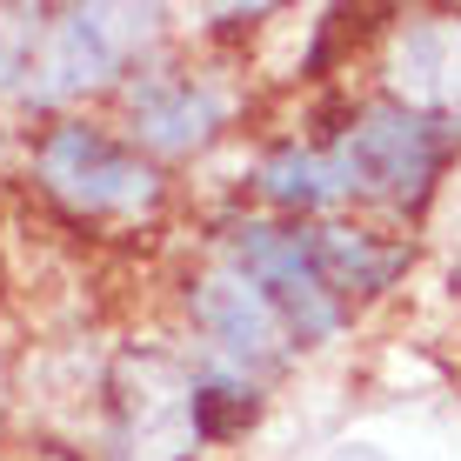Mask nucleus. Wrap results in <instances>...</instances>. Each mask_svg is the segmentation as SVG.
I'll list each match as a JSON object with an SVG mask.
<instances>
[{
    "instance_id": "nucleus-1",
    "label": "nucleus",
    "mask_w": 461,
    "mask_h": 461,
    "mask_svg": "<svg viewBox=\"0 0 461 461\" xmlns=\"http://www.w3.org/2000/svg\"><path fill=\"white\" fill-rule=\"evenodd\" d=\"M341 194H381V201H421L441 167V134L435 121L402 114V107H375L335 154Z\"/></svg>"
},
{
    "instance_id": "nucleus-2",
    "label": "nucleus",
    "mask_w": 461,
    "mask_h": 461,
    "mask_svg": "<svg viewBox=\"0 0 461 461\" xmlns=\"http://www.w3.org/2000/svg\"><path fill=\"white\" fill-rule=\"evenodd\" d=\"M41 181L54 187L60 201L87 208V214H134V208H148V201L161 194V187H154V167H140L127 148H114V140L94 134V127H60V134H47Z\"/></svg>"
},
{
    "instance_id": "nucleus-3",
    "label": "nucleus",
    "mask_w": 461,
    "mask_h": 461,
    "mask_svg": "<svg viewBox=\"0 0 461 461\" xmlns=\"http://www.w3.org/2000/svg\"><path fill=\"white\" fill-rule=\"evenodd\" d=\"M148 34V14H127V7H68L41 41L34 60V101H68L94 81L121 68V47Z\"/></svg>"
},
{
    "instance_id": "nucleus-4",
    "label": "nucleus",
    "mask_w": 461,
    "mask_h": 461,
    "mask_svg": "<svg viewBox=\"0 0 461 461\" xmlns=\"http://www.w3.org/2000/svg\"><path fill=\"white\" fill-rule=\"evenodd\" d=\"M121 421L134 461H181L194 448V388L167 355L121 361Z\"/></svg>"
},
{
    "instance_id": "nucleus-5",
    "label": "nucleus",
    "mask_w": 461,
    "mask_h": 461,
    "mask_svg": "<svg viewBox=\"0 0 461 461\" xmlns=\"http://www.w3.org/2000/svg\"><path fill=\"white\" fill-rule=\"evenodd\" d=\"M241 267L248 281L267 294V308L288 314V328L301 341H321L335 335V301H328V281L314 275V254L301 234H281V228H248L241 234Z\"/></svg>"
},
{
    "instance_id": "nucleus-6",
    "label": "nucleus",
    "mask_w": 461,
    "mask_h": 461,
    "mask_svg": "<svg viewBox=\"0 0 461 461\" xmlns=\"http://www.w3.org/2000/svg\"><path fill=\"white\" fill-rule=\"evenodd\" d=\"M127 107H134V134L148 140V148H161V154H194L201 140L214 134V121H221L214 94L194 87V81H174V74L140 81L127 94Z\"/></svg>"
},
{
    "instance_id": "nucleus-7",
    "label": "nucleus",
    "mask_w": 461,
    "mask_h": 461,
    "mask_svg": "<svg viewBox=\"0 0 461 461\" xmlns=\"http://www.w3.org/2000/svg\"><path fill=\"white\" fill-rule=\"evenodd\" d=\"M194 321L241 361H275L281 355V321L267 308L261 288H248L241 275H214L194 288Z\"/></svg>"
},
{
    "instance_id": "nucleus-8",
    "label": "nucleus",
    "mask_w": 461,
    "mask_h": 461,
    "mask_svg": "<svg viewBox=\"0 0 461 461\" xmlns=\"http://www.w3.org/2000/svg\"><path fill=\"white\" fill-rule=\"evenodd\" d=\"M308 254H314V275H321L328 288H348V294H375L408 267L402 241H375V234H361V228H321L308 241Z\"/></svg>"
},
{
    "instance_id": "nucleus-9",
    "label": "nucleus",
    "mask_w": 461,
    "mask_h": 461,
    "mask_svg": "<svg viewBox=\"0 0 461 461\" xmlns=\"http://www.w3.org/2000/svg\"><path fill=\"white\" fill-rule=\"evenodd\" d=\"M394 87L408 101H461V27H408L394 47Z\"/></svg>"
},
{
    "instance_id": "nucleus-10",
    "label": "nucleus",
    "mask_w": 461,
    "mask_h": 461,
    "mask_svg": "<svg viewBox=\"0 0 461 461\" xmlns=\"http://www.w3.org/2000/svg\"><path fill=\"white\" fill-rule=\"evenodd\" d=\"M261 187H267V201H281V208H314V201H328V194H341V181H335V161L328 154H275V161L261 167Z\"/></svg>"
},
{
    "instance_id": "nucleus-11",
    "label": "nucleus",
    "mask_w": 461,
    "mask_h": 461,
    "mask_svg": "<svg viewBox=\"0 0 461 461\" xmlns=\"http://www.w3.org/2000/svg\"><path fill=\"white\" fill-rule=\"evenodd\" d=\"M254 388H234V381H208V388H194V435H241V428L254 421Z\"/></svg>"
},
{
    "instance_id": "nucleus-12",
    "label": "nucleus",
    "mask_w": 461,
    "mask_h": 461,
    "mask_svg": "<svg viewBox=\"0 0 461 461\" xmlns=\"http://www.w3.org/2000/svg\"><path fill=\"white\" fill-rule=\"evenodd\" d=\"M41 14L27 7H0V87H21V74H34V47H41Z\"/></svg>"
},
{
    "instance_id": "nucleus-13",
    "label": "nucleus",
    "mask_w": 461,
    "mask_h": 461,
    "mask_svg": "<svg viewBox=\"0 0 461 461\" xmlns=\"http://www.w3.org/2000/svg\"><path fill=\"white\" fill-rule=\"evenodd\" d=\"M328 461H388V455H381V448H368V441H355V448H335Z\"/></svg>"
}]
</instances>
